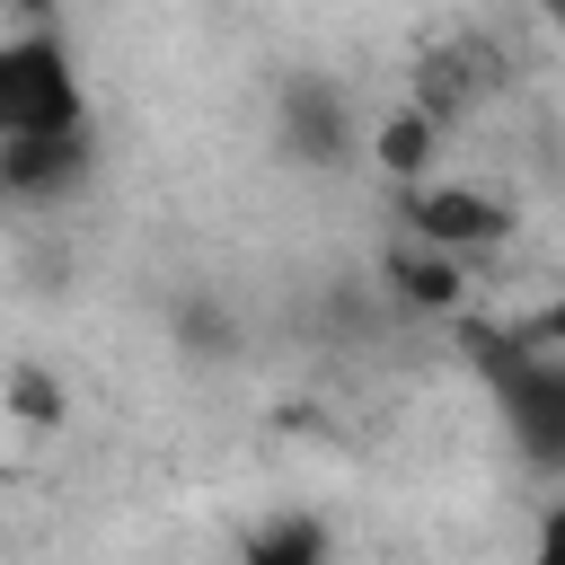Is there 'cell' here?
<instances>
[{"label": "cell", "mask_w": 565, "mask_h": 565, "mask_svg": "<svg viewBox=\"0 0 565 565\" xmlns=\"http://www.w3.org/2000/svg\"><path fill=\"white\" fill-rule=\"evenodd\" d=\"M88 132V97H79V62L53 26H26L0 44V150L26 141H62Z\"/></svg>", "instance_id": "6da1fadb"}, {"label": "cell", "mask_w": 565, "mask_h": 565, "mask_svg": "<svg viewBox=\"0 0 565 565\" xmlns=\"http://www.w3.org/2000/svg\"><path fill=\"white\" fill-rule=\"evenodd\" d=\"M486 344V380H494V406H503V433L530 468L565 477V353H530L512 335H477Z\"/></svg>", "instance_id": "7a4b0ae2"}, {"label": "cell", "mask_w": 565, "mask_h": 565, "mask_svg": "<svg viewBox=\"0 0 565 565\" xmlns=\"http://www.w3.org/2000/svg\"><path fill=\"white\" fill-rule=\"evenodd\" d=\"M406 230H415L433 256H459V247H486V238H503V230H512V212H503L494 194H477V185H415V203H406Z\"/></svg>", "instance_id": "3957f363"}, {"label": "cell", "mask_w": 565, "mask_h": 565, "mask_svg": "<svg viewBox=\"0 0 565 565\" xmlns=\"http://www.w3.org/2000/svg\"><path fill=\"white\" fill-rule=\"evenodd\" d=\"M79 177H88V132L0 150V194H9V203H53V194H71Z\"/></svg>", "instance_id": "277c9868"}, {"label": "cell", "mask_w": 565, "mask_h": 565, "mask_svg": "<svg viewBox=\"0 0 565 565\" xmlns=\"http://www.w3.org/2000/svg\"><path fill=\"white\" fill-rule=\"evenodd\" d=\"M282 124H291V150L300 159H344V115L327 88H291L282 97Z\"/></svg>", "instance_id": "5b68a950"}, {"label": "cell", "mask_w": 565, "mask_h": 565, "mask_svg": "<svg viewBox=\"0 0 565 565\" xmlns=\"http://www.w3.org/2000/svg\"><path fill=\"white\" fill-rule=\"evenodd\" d=\"M238 565H327V530H318L309 512H274V521L247 539Z\"/></svg>", "instance_id": "8992f818"}, {"label": "cell", "mask_w": 565, "mask_h": 565, "mask_svg": "<svg viewBox=\"0 0 565 565\" xmlns=\"http://www.w3.org/2000/svg\"><path fill=\"white\" fill-rule=\"evenodd\" d=\"M388 274H397V291H406V300H424V309H450V300H459V265H450V256H433V247H424V256H415V247H397V256H388Z\"/></svg>", "instance_id": "52a82bcc"}, {"label": "cell", "mask_w": 565, "mask_h": 565, "mask_svg": "<svg viewBox=\"0 0 565 565\" xmlns=\"http://www.w3.org/2000/svg\"><path fill=\"white\" fill-rule=\"evenodd\" d=\"M424 159H433V115H424V106L388 115V124H380V168H388V177H415Z\"/></svg>", "instance_id": "ba28073f"}, {"label": "cell", "mask_w": 565, "mask_h": 565, "mask_svg": "<svg viewBox=\"0 0 565 565\" xmlns=\"http://www.w3.org/2000/svg\"><path fill=\"white\" fill-rule=\"evenodd\" d=\"M503 335H512V344H530V353H565V291H556V300H539V309H530L521 327H503Z\"/></svg>", "instance_id": "9c48e42d"}, {"label": "cell", "mask_w": 565, "mask_h": 565, "mask_svg": "<svg viewBox=\"0 0 565 565\" xmlns=\"http://www.w3.org/2000/svg\"><path fill=\"white\" fill-rule=\"evenodd\" d=\"M530 565H565V503L539 512V539H530Z\"/></svg>", "instance_id": "30bf717a"}]
</instances>
